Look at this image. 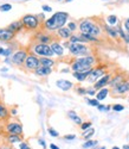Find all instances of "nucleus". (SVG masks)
I'll list each match as a JSON object with an SVG mask.
<instances>
[{
  "label": "nucleus",
  "mask_w": 129,
  "mask_h": 149,
  "mask_svg": "<svg viewBox=\"0 0 129 149\" xmlns=\"http://www.w3.org/2000/svg\"><path fill=\"white\" fill-rule=\"evenodd\" d=\"M69 18V13L68 12H56V13L45 20L44 23V28L47 31H55V30H59L62 28H64V25L67 24V20Z\"/></svg>",
  "instance_id": "f257e3e1"
},
{
  "label": "nucleus",
  "mask_w": 129,
  "mask_h": 149,
  "mask_svg": "<svg viewBox=\"0 0 129 149\" xmlns=\"http://www.w3.org/2000/svg\"><path fill=\"white\" fill-rule=\"evenodd\" d=\"M96 63V58L93 55L84 56V57H77L71 65V69L73 72H86L94 68Z\"/></svg>",
  "instance_id": "f03ea898"
},
{
  "label": "nucleus",
  "mask_w": 129,
  "mask_h": 149,
  "mask_svg": "<svg viewBox=\"0 0 129 149\" xmlns=\"http://www.w3.org/2000/svg\"><path fill=\"white\" fill-rule=\"evenodd\" d=\"M80 31L81 33H89V35H93L95 37H98L102 35V29L98 25L97 23H94L91 19H83L80 23Z\"/></svg>",
  "instance_id": "7ed1b4c3"
},
{
  "label": "nucleus",
  "mask_w": 129,
  "mask_h": 149,
  "mask_svg": "<svg viewBox=\"0 0 129 149\" xmlns=\"http://www.w3.org/2000/svg\"><path fill=\"white\" fill-rule=\"evenodd\" d=\"M69 52L71 53V55L77 57H84L90 55L89 47L85 45L84 43H70Z\"/></svg>",
  "instance_id": "20e7f679"
},
{
  "label": "nucleus",
  "mask_w": 129,
  "mask_h": 149,
  "mask_svg": "<svg viewBox=\"0 0 129 149\" xmlns=\"http://www.w3.org/2000/svg\"><path fill=\"white\" fill-rule=\"evenodd\" d=\"M33 54L39 57H52L55 54L51 49V45L44 43H36L33 45Z\"/></svg>",
  "instance_id": "39448f33"
},
{
  "label": "nucleus",
  "mask_w": 129,
  "mask_h": 149,
  "mask_svg": "<svg viewBox=\"0 0 129 149\" xmlns=\"http://www.w3.org/2000/svg\"><path fill=\"white\" fill-rule=\"evenodd\" d=\"M21 22L24 24V26L29 30H36V29L39 28V19H38L36 16L26 15L21 18Z\"/></svg>",
  "instance_id": "423d86ee"
},
{
  "label": "nucleus",
  "mask_w": 129,
  "mask_h": 149,
  "mask_svg": "<svg viewBox=\"0 0 129 149\" xmlns=\"http://www.w3.org/2000/svg\"><path fill=\"white\" fill-rule=\"evenodd\" d=\"M25 69L27 70H36L38 67H40V62H39V57L34 54H29L26 60H25L24 63Z\"/></svg>",
  "instance_id": "0eeeda50"
},
{
  "label": "nucleus",
  "mask_w": 129,
  "mask_h": 149,
  "mask_svg": "<svg viewBox=\"0 0 129 149\" xmlns=\"http://www.w3.org/2000/svg\"><path fill=\"white\" fill-rule=\"evenodd\" d=\"M27 52L24 50V49H20V50L16 52L13 55H12V63H14L16 66H23L25 63V60L27 57Z\"/></svg>",
  "instance_id": "6e6552de"
},
{
  "label": "nucleus",
  "mask_w": 129,
  "mask_h": 149,
  "mask_svg": "<svg viewBox=\"0 0 129 149\" xmlns=\"http://www.w3.org/2000/svg\"><path fill=\"white\" fill-rule=\"evenodd\" d=\"M6 131L8 135H21L23 134V125L19 123H8L6 125Z\"/></svg>",
  "instance_id": "1a4fd4ad"
},
{
  "label": "nucleus",
  "mask_w": 129,
  "mask_h": 149,
  "mask_svg": "<svg viewBox=\"0 0 129 149\" xmlns=\"http://www.w3.org/2000/svg\"><path fill=\"white\" fill-rule=\"evenodd\" d=\"M110 80H111V75H110V74H106L104 77H102L101 79H98V80L94 84V88H95L96 91H98V90H101V88H104L107 85H109Z\"/></svg>",
  "instance_id": "9d476101"
},
{
  "label": "nucleus",
  "mask_w": 129,
  "mask_h": 149,
  "mask_svg": "<svg viewBox=\"0 0 129 149\" xmlns=\"http://www.w3.org/2000/svg\"><path fill=\"white\" fill-rule=\"evenodd\" d=\"M14 38V32L10 29H0V41L1 42H10Z\"/></svg>",
  "instance_id": "9b49d317"
},
{
  "label": "nucleus",
  "mask_w": 129,
  "mask_h": 149,
  "mask_svg": "<svg viewBox=\"0 0 129 149\" xmlns=\"http://www.w3.org/2000/svg\"><path fill=\"white\" fill-rule=\"evenodd\" d=\"M106 75V70L103 69L102 67H97V68H94L93 69V73L90 74V77L88 78L90 81H97L98 79H101L102 77Z\"/></svg>",
  "instance_id": "f8f14e48"
},
{
  "label": "nucleus",
  "mask_w": 129,
  "mask_h": 149,
  "mask_svg": "<svg viewBox=\"0 0 129 149\" xmlns=\"http://www.w3.org/2000/svg\"><path fill=\"white\" fill-rule=\"evenodd\" d=\"M129 92V80H123L120 85H117L114 88V93L116 94H124Z\"/></svg>",
  "instance_id": "ddd939ff"
},
{
  "label": "nucleus",
  "mask_w": 129,
  "mask_h": 149,
  "mask_svg": "<svg viewBox=\"0 0 129 149\" xmlns=\"http://www.w3.org/2000/svg\"><path fill=\"white\" fill-rule=\"evenodd\" d=\"M56 85H57V87H58V88H60L62 91H65V92L69 91V90H71V88L73 87V84H72L71 81H69V80H64V79L57 80Z\"/></svg>",
  "instance_id": "4468645a"
},
{
  "label": "nucleus",
  "mask_w": 129,
  "mask_h": 149,
  "mask_svg": "<svg viewBox=\"0 0 129 149\" xmlns=\"http://www.w3.org/2000/svg\"><path fill=\"white\" fill-rule=\"evenodd\" d=\"M50 45H51V49H52V52H54L55 55H57V56H59V57H62V56L64 55V47H63L59 42L54 41Z\"/></svg>",
  "instance_id": "2eb2a0df"
},
{
  "label": "nucleus",
  "mask_w": 129,
  "mask_h": 149,
  "mask_svg": "<svg viewBox=\"0 0 129 149\" xmlns=\"http://www.w3.org/2000/svg\"><path fill=\"white\" fill-rule=\"evenodd\" d=\"M57 35H58V37L59 38H62V40H65V41H69L70 40V37L72 36V31L67 26H64V28H62V29H59V30H57Z\"/></svg>",
  "instance_id": "dca6fc26"
},
{
  "label": "nucleus",
  "mask_w": 129,
  "mask_h": 149,
  "mask_svg": "<svg viewBox=\"0 0 129 149\" xmlns=\"http://www.w3.org/2000/svg\"><path fill=\"white\" fill-rule=\"evenodd\" d=\"M94 69V68H93ZM93 69H90V70H86V72H73L72 73V77L75 79H77L78 81H84L86 80L89 77H90V74L93 73Z\"/></svg>",
  "instance_id": "f3484780"
},
{
  "label": "nucleus",
  "mask_w": 129,
  "mask_h": 149,
  "mask_svg": "<svg viewBox=\"0 0 129 149\" xmlns=\"http://www.w3.org/2000/svg\"><path fill=\"white\" fill-rule=\"evenodd\" d=\"M37 40H38V43H44V44L52 43L54 42L52 37H51L50 35H47V33H44V32L37 33Z\"/></svg>",
  "instance_id": "a211bd4d"
},
{
  "label": "nucleus",
  "mask_w": 129,
  "mask_h": 149,
  "mask_svg": "<svg viewBox=\"0 0 129 149\" xmlns=\"http://www.w3.org/2000/svg\"><path fill=\"white\" fill-rule=\"evenodd\" d=\"M51 73H52V68H49V67H43V66L38 67V68L34 70V74H36V75H38V77H42V78L50 75Z\"/></svg>",
  "instance_id": "6ab92c4d"
},
{
  "label": "nucleus",
  "mask_w": 129,
  "mask_h": 149,
  "mask_svg": "<svg viewBox=\"0 0 129 149\" xmlns=\"http://www.w3.org/2000/svg\"><path fill=\"white\" fill-rule=\"evenodd\" d=\"M68 117L75 123V124H77V125H82V123H83V120H82V118L76 113V111H73V110H70L69 112H68Z\"/></svg>",
  "instance_id": "aec40b11"
},
{
  "label": "nucleus",
  "mask_w": 129,
  "mask_h": 149,
  "mask_svg": "<svg viewBox=\"0 0 129 149\" xmlns=\"http://www.w3.org/2000/svg\"><path fill=\"white\" fill-rule=\"evenodd\" d=\"M104 28L106 32L111 37V38H117L119 37V31H117V28L115 26H111V25H103Z\"/></svg>",
  "instance_id": "412c9836"
},
{
  "label": "nucleus",
  "mask_w": 129,
  "mask_h": 149,
  "mask_svg": "<svg viewBox=\"0 0 129 149\" xmlns=\"http://www.w3.org/2000/svg\"><path fill=\"white\" fill-rule=\"evenodd\" d=\"M39 62H40V66L49 67V68H52L55 66V63H56V62L51 57H39Z\"/></svg>",
  "instance_id": "4be33fe9"
},
{
  "label": "nucleus",
  "mask_w": 129,
  "mask_h": 149,
  "mask_svg": "<svg viewBox=\"0 0 129 149\" xmlns=\"http://www.w3.org/2000/svg\"><path fill=\"white\" fill-rule=\"evenodd\" d=\"M109 88H107V87H104V88H101V90H98L97 91V93H96V99L98 102H102V100H104V99L108 97V94H109Z\"/></svg>",
  "instance_id": "5701e85b"
},
{
  "label": "nucleus",
  "mask_w": 129,
  "mask_h": 149,
  "mask_svg": "<svg viewBox=\"0 0 129 149\" xmlns=\"http://www.w3.org/2000/svg\"><path fill=\"white\" fill-rule=\"evenodd\" d=\"M23 26H24L23 22H21V20H17V22H13V23H11L10 25H8V28H7V29H10L11 31H13V32L16 33V32L20 31Z\"/></svg>",
  "instance_id": "b1692460"
},
{
  "label": "nucleus",
  "mask_w": 129,
  "mask_h": 149,
  "mask_svg": "<svg viewBox=\"0 0 129 149\" xmlns=\"http://www.w3.org/2000/svg\"><path fill=\"white\" fill-rule=\"evenodd\" d=\"M124 80V77L123 75H121V74H119V75H115V78H113L111 80H110V82H109V86L111 88H115L117 85H120L122 81Z\"/></svg>",
  "instance_id": "393cba45"
},
{
  "label": "nucleus",
  "mask_w": 129,
  "mask_h": 149,
  "mask_svg": "<svg viewBox=\"0 0 129 149\" xmlns=\"http://www.w3.org/2000/svg\"><path fill=\"white\" fill-rule=\"evenodd\" d=\"M97 144H98V141H96V140H88L82 144V148L83 149H91V148L96 147Z\"/></svg>",
  "instance_id": "a878e982"
},
{
  "label": "nucleus",
  "mask_w": 129,
  "mask_h": 149,
  "mask_svg": "<svg viewBox=\"0 0 129 149\" xmlns=\"http://www.w3.org/2000/svg\"><path fill=\"white\" fill-rule=\"evenodd\" d=\"M117 31H119V36L121 37V38L127 43V44H129V33L128 32H124L123 31V29H122V26H117Z\"/></svg>",
  "instance_id": "bb28decb"
},
{
  "label": "nucleus",
  "mask_w": 129,
  "mask_h": 149,
  "mask_svg": "<svg viewBox=\"0 0 129 149\" xmlns=\"http://www.w3.org/2000/svg\"><path fill=\"white\" fill-rule=\"evenodd\" d=\"M7 141L11 144H13V143H21V137H20V135H8L7 136Z\"/></svg>",
  "instance_id": "cd10ccee"
},
{
  "label": "nucleus",
  "mask_w": 129,
  "mask_h": 149,
  "mask_svg": "<svg viewBox=\"0 0 129 149\" xmlns=\"http://www.w3.org/2000/svg\"><path fill=\"white\" fill-rule=\"evenodd\" d=\"M94 135H95V129H94V128H90V129H88V130L83 131V137H84V140H85V141L90 140Z\"/></svg>",
  "instance_id": "c85d7f7f"
},
{
  "label": "nucleus",
  "mask_w": 129,
  "mask_h": 149,
  "mask_svg": "<svg viewBox=\"0 0 129 149\" xmlns=\"http://www.w3.org/2000/svg\"><path fill=\"white\" fill-rule=\"evenodd\" d=\"M8 115H10L8 110L1 103H0V118H1V119H6L8 117Z\"/></svg>",
  "instance_id": "c756f323"
},
{
  "label": "nucleus",
  "mask_w": 129,
  "mask_h": 149,
  "mask_svg": "<svg viewBox=\"0 0 129 149\" xmlns=\"http://www.w3.org/2000/svg\"><path fill=\"white\" fill-rule=\"evenodd\" d=\"M107 22L109 23V25L114 26V25H116V24H117V17H116L115 15H110V16L107 17Z\"/></svg>",
  "instance_id": "7c9ffc66"
},
{
  "label": "nucleus",
  "mask_w": 129,
  "mask_h": 149,
  "mask_svg": "<svg viewBox=\"0 0 129 149\" xmlns=\"http://www.w3.org/2000/svg\"><path fill=\"white\" fill-rule=\"evenodd\" d=\"M11 54H12V49H10V48H7V49H4V48H1V47H0V55H1V56H5V57H10V56H11Z\"/></svg>",
  "instance_id": "2f4dec72"
},
{
  "label": "nucleus",
  "mask_w": 129,
  "mask_h": 149,
  "mask_svg": "<svg viewBox=\"0 0 129 149\" xmlns=\"http://www.w3.org/2000/svg\"><path fill=\"white\" fill-rule=\"evenodd\" d=\"M110 109H111L110 105H102V104H99V105L97 106V110L101 111V112H107V111H109Z\"/></svg>",
  "instance_id": "473e14b6"
},
{
  "label": "nucleus",
  "mask_w": 129,
  "mask_h": 149,
  "mask_svg": "<svg viewBox=\"0 0 129 149\" xmlns=\"http://www.w3.org/2000/svg\"><path fill=\"white\" fill-rule=\"evenodd\" d=\"M12 10V5L11 4H3L0 5V11L1 12H7V11H11Z\"/></svg>",
  "instance_id": "72a5a7b5"
},
{
  "label": "nucleus",
  "mask_w": 129,
  "mask_h": 149,
  "mask_svg": "<svg viewBox=\"0 0 129 149\" xmlns=\"http://www.w3.org/2000/svg\"><path fill=\"white\" fill-rule=\"evenodd\" d=\"M111 109L115 111V112H121V111H123V110H124V106H123V105H121V104H115V105H113V106H111Z\"/></svg>",
  "instance_id": "f704fd0d"
},
{
  "label": "nucleus",
  "mask_w": 129,
  "mask_h": 149,
  "mask_svg": "<svg viewBox=\"0 0 129 149\" xmlns=\"http://www.w3.org/2000/svg\"><path fill=\"white\" fill-rule=\"evenodd\" d=\"M91 125H93L91 122H83L82 125H81V129H82L83 131H85V130H88V129H90V128H93Z\"/></svg>",
  "instance_id": "c9c22d12"
},
{
  "label": "nucleus",
  "mask_w": 129,
  "mask_h": 149,
  "mask_svg": "<svg viewBox=\"0 0 129 149\" xmlns=\"http://www.w3.org/2000/svg\"><path fill=\"white\" fill-rule=\"evenodd\" d=\"M86 103H88L90 106H95V107H97V106L99 105V102L97 100V99H88Z\"/></svg>",
  "instance_id": "e433bc0d"
},
{
  "label": "nucleus",
  "mask_w": 129,
  "mask_h": 149,
  "mask_svg": "<svg viewBox=\"0 0 129 149\" xmlns=\"http://www.w3.org/2000/svg\"><path fill=\"white\" fill-rule=\"evenodd\" d=\"M47 132H49L50 136H52V137H58V136H59V132L56 131L54 128H49L47 129Z\"/></svg>",
  "instance_id": "4c0bfd02"
},
{
  "label": "nucleus",
  "mask_w": 129,
  "mask_h": 149,
  "mask_svg": "<svg viewBox=\"0 0 129 149\" xmlns=\"http://www.w3.org/2000/svg\"><path fill=\"white\" fill-rule=\"evenodd\" d=\"M68 28L73 32V31L77 30V24H76L75 22H70V23H68Z\"/></svg>",
  "instance_id": "58836bf2"
},
{
  "label": "nucleus",
  "mask_w": 129,
  "mask_h": 149,
  "mask_svg": "<svg viewBox=\"0 0 129 149\" xmlns=\"http://www.w3.org/2000/svg\"><path fill=\"white\" fill-rule=\"evenodd\" d=\"M76 91H77V93H78L80 95H84V94H86V93H88V90H86V88H84V87H78Z\"/></svg>",
  "instance_id": "ea45409f"
},
{
  "label": "nucleus",
  "mask_w": 129,
  "mask_h": 149,
  "mask_svg": "<svg viewBox=\"0 0 129 149\" xmlns=\"http://www.w3.org/2000/svg\"><path fill=\"white\" fill-rule=\"evenodd\" d=\"M64 140H67V141H71V140H75L76 139V135H73V134H70V135H65L63 137Z\"/></svg>",
  "instance_id": "a19ab883"
},
{
  "label": "nucleus",
  "mask_w": 129,
  "mask_h": 149,
  "mask_svg": "<svg viewBox=\"0 0 129 149\" xmlns=\"http://www.w3.org/2000/svg\"><path fill=\"white\" fill-rule=\"evenodd\" d=\"M19 149H30V147H29L27 143L21 142V143H19Z\"/></svg>",
  "instance_id": "79ce46f5"
},
{
  "label": "nucleus",
  "mask_w": 129,
  "mask_h": 149,
  "mask_svg": "<svg viewBox=\"0 0 129 149\" xmlns=\"http://www.w3.org/2000/svg\"><path fill=\"white\" fill-rule=\"evenodd\" d=\"M124 29H126V32H128L129 33V18H127L126 20H124Z\"/></svg>",
  "instance_id": "37998d69"
},
{
  "label": "nucleus",
  "mask_w": 129,
  "mask_h": 149,
  "mask_svg": "<svg viewBox=\"0 0 129 149\" xmlns=\"http://www.w3.org/2000/svg\"><path fill=\"white\" fill-rule=\"evenodd\" d=\"M96 90L95 88H93V90H88V93L86 94H89V95H96Z\"/></svg>",
  "instance_id": "c03bdc74"
},
{
  "label": "nucleus",
  "mask_w": 129,
  "mask_h": 149,
  "mask_svg": "<svg viewBox=\"0 0 129 149\" xmlns=\"http://www.w3.org/2000/svg\"><path fill=\"white\" fill-rule=\"evenodd\" d=\"M38 143H39V144H40V146H42V147H43L44 149L46 148V143H45V141H44L43 139H40V140H38Z\"/></svg>",
  "instance_id": "a18cd8bd"
},
{
  "label": "nucleus",
  "mask_w": 129,
  "mask_h": 149,
  "mask_svg": "<svg viewBox=\"0 0 129 149\" xmlns=\"http://www.w3.org/2000/svg\"><path fill=\"white\" fill-rule=\"evenodd\" d=\"M43 11L44 12H51V11H52V8H51L50 6H47V5H44L43 6Z\"/></svg>",
  "instance_id": "49530a36"
},
{
  "label": "nucleus",
  "mask_w": 129,
  "mask_h": 149,
  "mask_svg": "<svg viewBox=\"0 0 129 149\" xmlns=\"http://www.w3.org/2000/svg\"><path fill=\"white\" fill-rule=\"evenodd\" d=\"M50 148H51V149H59V147L56 146L55 143H51V144H50Z\"/></svg>",
  "instance_id": "de8ad7c7"
},
{
  "label": "nucleus",
  "mask_w": 129,
  "mask_h": 149,
  "mask_svg": "<svg viewBox=\"0 0 129 149\" xmlns=\"http://www.w3.org/2000/svg\"><path fill=\"white\" fill-rule=\"evenodd\" d=\"M11 111H12V115H17V110L16 109H12Z\"/></svg>",
  "instance_id": "09e8293b"
},
{
  "label": "nucleus",
  "mask_w": 129,
  "mask_h": 149,
  "mask_svg": "<svg viewBox=\"0 0 129 149\" xmlns=\"http://www.w3.org/2000/svg\"><path fill=\"white\" fill-rule=\"evenodd\" d=\"M122 149H129V144H124V146L122 147Z\"/></svg>",
  "instance_id": "8fccbe9b"
},
{
  "label": "nucleus",
  "mask_w": 129,
  "mask_h": 149,
  "mask_svg": "<svg viewBox=\"0 0 129 149\" xmlns=\"http://www.w3.org/2000/svg\"><path fill=\"white\" fill-rule=\"evenodd\" d=\"M1 72H7V68H1Z\"/></svg>",
  "instance_id": "3c124183"
},
{
  "label": "nucleus",
  "mask_w": 129,
  "mask_h": 149,
  "mask_svg": "<svg viewBox=\"0 0 129 149\" xmlns=\"http://www.w3.org/2000/svg\"><path fill=\"white\" fill-rule=\"evenodd\" d=\"M111 149H121V148H119V147H116V146H115V147H113Z\"/></svg>",
  "instance_id": "603ef678"
},
{
  "label": "nucleus",
  "mask_w": 129,
  "mask_h": 149,
  "mask_svg": "<svg viewBox=\"0 0 129 149\" xmlns=\"http://www.w3.org/2000/svg\"><path fill=\"white\" fill-rule=\"evenodd\" d=\"M3 149H13V148H8V147H4Z\"/></svg>",
  "instance_id": "864d4df0"
},
{
  "label": "nucleus",
  "mask_w": 129,
  "mask_h": 149,
  "mask_svg": "<svg viewBox=\"0 0 129 149\" xmlns=\"http://www.w3.org/2000/svg\"><path fill=\"white\" fill-rule=\"evenodd\" d=\"M91 149H99V148H98V147L96 146V147H94V148H91Z\"/></svg>",
  "instance_id": "5fc2aeb1"
},
{
  "label": "nucleus",
  "mask_w": 129,
  "mask_h": 149,
  "mask_svg": "<svg viewBox=\"0 0 129 149\" xmlns=\"http://www.w3.org/2000/svg\"><path fill=\"white\" fill-rule=\"evenodd\" d=\"M99 149H107V148H106V147H101Z\"/></svg>",
  "instance_id": "6e6d98bb"
},
{
  "label": "nucleus",
  "mask_w": 129,
  "mask_h": 149,
  "mask_svg": "<svg viewBox=\"0 0 129 149\" xmlns=\"http://www.w3.org/2000/svg\"><path fill=\"white\" fill-rule=\"evenodd\" d=\"M67 1H72V0H67Z\"/></svg>",
  "instance_id": "4d7b16f0"
},
{
  "label": "nucleus",
  "mask_w": 129,
  "mask_h": 149,
  "mask_svg": "<svg viewBox=\"0 0 129 149\" xmlns=\"http://www.w3.org/2000/svg\"><path fill=\"white\" fill-rule=\"evenodd\" d=\"M58 1H62V0H58Z\"/></svg>",
  "instance_id": "13d9d810"
}]
</instances>
